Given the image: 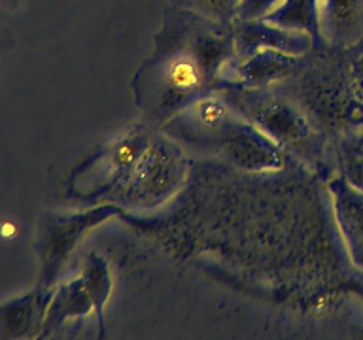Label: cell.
<instances>
[{
	"instance_id": "obj_1",
	"label": "cell",
	"mask_w": 363,
	"mask_h": 340,
	"mask_svg": "<svg viewBox=\"0 0 363 340\" xmlns=\"http://www.w3.org/2000/svg\"><path fill=\"white\" fill-rule=\"evenodd\" d=\"M169 84L176 89H193L199 84V70L193 62L180 59L169 68Z\"/></svg>"
},
{
	"instance_id": "obj_4",
	"label": "cell",
	"mask_w": 363,
	"mask_h": 340,
	"mask_svg": "<svg viewBox=\"0 0 363 340\" xmlns=\"http://www.w3.org/2000/svg\"><path fill=\"white\" fill-rule=\"evenodd\" d=\"M203 2H206V4L210 6H223L227 0H203Z\"/></svg>"
},
{
	"instance_id": "obj_3",
	"label": "cell",
	"mask_w": 363,
	"mask_h": 340,
	"mask_svg": "<svg viewBox=\"0 0 363 340\" xmlns=\"http://www.w3.org/2000/svg\"><path fill=\"white\" fill-rule=\"evenodd\" d=\"M0 237L2 238H13L17 237V227L11 221H4L0 223Z\"/></svg>"
},
{
	"instance_id": "obj_2",
	"label": "cell",
	"mask_w": 363,
	"mask_h": 340,
	"mask_svg": "<svg viewBox=\"0 0 363 340\" xmlns=\"http://www.w3.org/2000/svg\"><path fill=\"white\" fill-rule=\"evenodd\" d=\"M221 115L223 113H221V108L218 104H206L201 110V118H203V121L206 125H216L221 119Z\"/></svg>"
}]
</instances>
